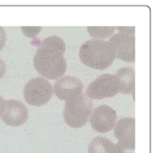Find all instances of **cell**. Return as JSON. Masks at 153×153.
I'll return each mask as SVG.
<instances>
[{
  "label": "cell",
  "mask_w": 153,
  "mask_h": 153,
  "mask_svg": "<svg viewBox=\"0 0 153 153\" xmlns=\"http://www.w3.org/2000/svg\"><path fill=\"white\" fill-rule=\"evenodd\" d=\"M116 29H117L120 32H125V33L134 34L135 32L134 27H117Z\"/></svg>",
  "instance_id": "17"
},
{
  "label": "cell",
  "mask_w": 153,
  "mask_h": 153,
  "mask_svg": "<svg viewBox=\"0 0 153 153\" xmlns=\"http://www.w3.org/2000/svg\"><path fill=\"white\" fill-rule=\"evenodd\" d=\"M93 111V102L85 94H79L66 101L64 109V119L72 128H80L88 123Z\"/></svg>",
  "instance_id": "3"
},
{
  "label": "cell",
  "mask_w": 153,
  "mask_h": 153,
  "mask_svg": "<svg viewBox=\"0 0 153 153\" xmlns=\"http://www.w3.org/2000/svg\"><path fill=\"white\" fill-rule=\"evenodd\" d=\"M7 36L5 30L3 27H0V51L2 50L4 47V45L6 44Z\"/></svg>",
  "instance_id": "15"
},
{
  "label": "cell",
  "mask_w": 153,
  "mask_h": 153,
  "mask_svg": "<svg viewBox=\"0 0 153 153\" xmlns=\"http://www.w3.org/2000/svg\"><path fill=\"white\" fill-rule=\"evenodd\" d=\"M0 118L6 125L18 127L28 119V109L24 103L15 99L4 101Z\"/></svg>",
  "instance_id": "7"
},
{
  "label": "cell",
  "mask_w": 153,
  "mask_h": 153,
  "mask_svg": "<svg viewBox=\"0 0 153 153\" xmlns=\"http://www.w3.org/2000/svg\"><path fill=\"white\" fill-rule=\"evenodd\" d=\"M23 93L25 101L30 105L39 106L48 102L53 97V89L48 79L36 77L26 83Z\"/></svg>",
  "instance_id": "4"
},
{
  "label": "cell",
  "mask_w": 153,
  "mask_h": 153,
  "mask_svg": "<svg viewBox=\"0 0 153 153\" xmlns=\"http://www.w3.org/2000/svg\"><path fill=\"white\" fill-rule=\"evenodd\" d=\"M5 72H6V64L3 58L0 57V79L3 78Z\"/></svg>",
  "instance_id": "16"
},
{
  "label": "cell",
  "mask_w": 153,
  "mask_h": 153,
  "mask_svg": "<svg viewBox=\"0 0 153 153\" xmlns=\"http://www.w3.org/2000/svg\"><path fill=\"white\" fill-rule=\"evenodd\" d=\"M53 94L59 99L68 101L82 94L84 85L79 79L74 76H62L56 79L53 87Z\"/></svg>",
  "instance_id": "9"
},
{
  "label": "cell",
  "mask_w": 153,
  "mask_h": 153,
  "mask_svg": "<svg viewBox=\"0 0 153 153\" xmlns=\"http://www.w3.org/2000/svg\"><path fill=\"white\" fill-rule=\"evenodd\" d=\"M88 31L92 37L97 39H102L111 36L115 31V27H88Z\"/></svg>",
  "instance_id": "13"
},
{
  "label": "cell",
  "mask_w": 153,
  "mask_h": 153,
  "mask_svg": "<svg viewBox=\"0 0 153 153\" xmlns=\"http://www.w3.org/2000/svg\"><path fill=\"white\" fill-rule=\"evenodd\" d=\"M42 30L41 27H22V32L29 38L35 37Z\"/></svg>",
  "instance_id": "14"
},
{
  "label": "cell",
  "mask_w": 153,
  "mask_h": 153,
  "mask_svg": "<svg viewBox=\"0 0 153 153\" xmlns=\"http://www.w3.org/2000/svg\"><path fill=\"white\" fill-rule=\"evenodd\" d=\"M79 58L88 67L105 70L112 64L116 59V54L109 42L92 39L81 45Z\"/></svg>",
  "instance_id": "2"
},
{
  "label": "cell",
  "mask_w": 153,
  "mask_h": 153,
  "mask_svg": "<svg viewBox=\"0 0 153 153\" xmlns=\"http://www.w3.org/2000/svg\"><path fill=\"white\" fill-rule=\"evenodd\" d=\"M119 82L120 92L124 94L134 95L135 70L133 67H122L116 74Z\"/></svg>",
  "instance_id": "11"
},
{
  "label": "cell",
  "mask_w": 153,
  "mask_h": 153,
  "mask_svg": "<svg viewBox=\"0 0 153 153\" xmlns=\"http://www.w3.org/2000/svg\"><path fill=\"white\" fill-rule=\"evenodd\" d=\"M109 43L115 52L116 57L126 62H134V34L118 32L111 36Z\"/></svg>",
  "instance_id": "6"
},
{
  "label": "cell",
  "mask_w": 153,
  "mask_h": 153,
  "mask_svg": "<svg viewBox=\"0 0 153 153\" xmlns=\"http://www.w3.org/2000/svg\"><path fill=\"white\" fill-rule=\"evenodd\" d=\"M119 92V82L116 75L103 74L88 85L85 94L90 99H103L114 97Z\"/></svg>",
  "instance_id": "5"
},
{
  "label": "cell",
  "mask_w": 153,
  "mask_h": 153,
  "mask_svg": "<svg viewBox=\"0 0 153 153\" xmlns=\"http://www.w3.org/2000/svg\"><path fill=\"white\" fill-rule=\"evenodd\" d=\"M114 134L118 139V144L123 150L134 151L135 120L134 118H122L116 122Z\"/></svg>",
  "instance_id": "10"
},
{
  "label": "cell",
  "mask_w": 153,
  "mask_h": 153,
  "mask_svg": "<svg viewBox=\"0 0 153 153\" xmlns=\"http://www.w3.org/2000/svg\"><path fill=\"white\" fill-rule=\"evenodd\" d=\"M89 120L94 130L103 134L114 128L117 120V114L111 106L101 105L92 111Z\"/></svg>",
  "instance_id": "8"
},
{
  "label": "cell",
  "mask_w": 153,
  "mask_h": 153,
  "mask_svg": "<svg viewBox=\"0 0 153 153\" xmlns=\"http://www.w3.org/2000/svg\"><path fill=\"white\" fill-rule=\"evenodd\" d=\"M4 98H3L1 95H0V112H1V111L3 109V104H4Z\"/></svg>",
  "instance_id": "18"
},
{
  "label": "cell",
  "mask_w": 153,
  "mask_h": 153,
  "mask_svg": "<svg viewBox=\"0 0 153 153\" xmlns=\"http://www.w3.org/2000/svg\"><path fill=\"white\" fill-rule=\"evenodd\" d=\"M88 153H125L118 143L114 144L105 137H97L88 146Z\"/></svg>",
  "instance_id": "12"
},
{
  "label": "cell",
  "mask_w": 153,
  "mask_h": 153,
  "mask_svg": "<svg viewBox=\"0 0 153 153\" xmlns=\"http://www.w3.org/2000/svg\"><path fill=\"white\" fill-rule=\"evenodd\" d=\"M66 44L58 36L44 39L34 57V66L42 76L48 79H57L66 71V61L63 54Z\"/></svg>",
  "instance_id": "1"
}]
</instances>
